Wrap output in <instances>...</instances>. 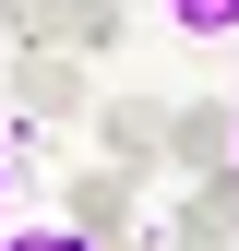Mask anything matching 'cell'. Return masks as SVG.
Returning <instances> with one entry per match:
<instances>
[{
  "mask_svg": "<svg viewBox=\"0 0 239 251\" xmlns=\"http://www.w3.org/2000/svg\"><path fill=\"white\" fill-rule=\"evenodd\" d=\"M12 48H120V0H0Z\"/></svg>",
  "mask_w": 239,
  "mask_h": 251,
  "instance_id": "obj_1",
  "label": "cell"
},
{
  "mask_svg": "<svg viewBox=\"0 0 239 251\" xmlns=\"http://www.w3.org/2000/svg\"><path fill=\"white\" fill-rule=\"evenodd\" d=\"M12 108L24 120H84V108H96L84 48H12Z\"/></svg>",
  "mask_w": 239,
  "mask_h": 251,
  "instance_id": "obj_2",
  "label": "cell"
},
{
  "mask_svg": "<svg viewBox=\"0 0 239 251\" xmlns=\"http://www.w3.org/2000/svg\"><path fill=\"white\" fill-rule=\"evenodd\" d=\"M84 120H96L108 168H132V179H156V168H167V108H156V96H96Z\"/></svg>",
  "mask_w": 239,
  "mask_h": 251,
  "instance_id": "obj_3",
  "label": "cell"
},
{
  "mask_svg": "<svg viewBox=\"0 0 239 251\" xmlns=\"http://www.w3.org/2000/svg\"><path fill=\"white\" fill-rule=\"evenodd\" d=\"M167 251H239V155H227V168H191Z\"/></svg>",
  "mask_w": 239,
  "mask_h": 251,
  "instance_id": "obj_4",
  "label": "cell"
},
{
  "mask_svg": "<svg viewBox=\"0 0 239 251\" xmlns=\"http://www.w3.org/2000/svg\"><path fill=\"white\" fill-rule=\"evenodd\" d=\"M227 155H239L227 108H167V168H227Z\"/></svg>",
  "mask_w": 239,
  "mask_h": 251,
  "instance_id": "obj_5",
  "label": "cell"
},
{
  "mask_svg": "<svg viewBox=\"0 0 239 251\" xmlns=\"http://www.w3.org/2000/svg\"><path fill=\"white\" fill-rule=\"evenodd\" d=\"M132 192H143L132 168H84V179H72V227H84V239H108V227H132Z\"/></svg>",
  "mask_w": 239,
  "mask_h": 251,
  "instance_id": "obj_6",
  "label": "cell"
},
{
  "mask_svg": "<svg viewBox=\"0 0 239 251\" xmlns=\"http://www.w3.org/2000/svg\"><path fill=\"white\" fill-rule=\"evenodd\" d=\"M167 24H179L191 48H227V36H239V0H167Z\"/></svg>",
  "mask_w": 239,
  "mask_h": 251,
  "instance_id": "obj_7",
  "label": "cell"
},
{
  "mask_svg": "<svg viewBox=\"0 0 239 251\" xmlns=\"http://www.w3.org/2000/svg\"><path fill=\"white\" fill-rule=\"evenodd\" d=\"M0 251H96L84 227H24V239H0Z\"/></svg>",
  "mask_w": 239,
  "mask_h": 251,
  "instance_id": "obj_8",
  "label": "cell"
},
{
  "mask_svg": "<svg viewBox=\"0 0 239 251\" xmlns=\"http://www.w3.org/2000/svg\"><path fill=\"white\" fill-rule=\"evenodd\" d=\"M0 203H12V132H0Z\"/></svg>",
  "mask_w": 239,
  "mask_h": 251,
  "instance_id": "obj_9",
  "label": "cell"
}]
</instances>
